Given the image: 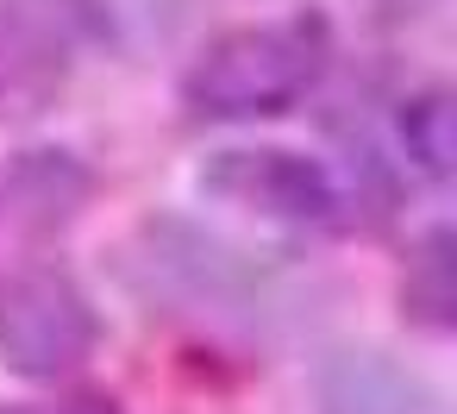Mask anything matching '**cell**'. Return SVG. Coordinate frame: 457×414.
Wrapping results in <instances>:
<instances>
[{"label":"cell","mask_w":457,"mask_h":414,"mask_svg":"<svg viewBox=\"0 0 457 414\" xmlns=\"http://www.w3.org/2000/svg\"><path fill=\"white\" fill-rule=\"evenodd\" d=\"M120 270L151 308L201 320V326H270L282 308V283L270 264H257L245 245H232L182 214L145 220L126 239Z\"/></svg>","instance_id":"obj_2"},{"label":"cell","mask_w":457,"mask_h":414,"mask_svg":"<svg viewBox=\"0 0 457 414\" xmlns=\"http://www.w3.org/2000/svg\"><path fill=\"white\" fill-rule=\"evenodd\" d=\"M195 189L257 226H282V232H320L345 214V189L338 176L295 145H220L201 157Z\"/></svg>","instance_id":"obj_4"},{"label":"cell","mask_w":457,"mask_h":414,"mask_svg":"<svg viewBox=\"0 0 457 414\" xmlns=\"http://www.w3.org/2000/svg\"><path fill=\"white\" fill-rule=\"evenodd\" d=\"M395 151H401V170L420 176L426 189H445L451 182L457 132H451V95L445 89H413L395 107Z\"/></svg>","instance_id":"obj_6"},{"label":"cell","mask_w":457,"mask_h":414,"mask_svg":"<svg viewBox=\"0 0 457 414\" xmlns=\"http://www.w3.org/2000/svg\"><path fill=\"white\" fill-rule=\"evenodd\" d=\"M57 414H120V401H107V395H76V401H63Z\"/></svg>","instance_id":"obj_10"},{"label":"cell","mask_w":457,"mask_h":414,"mask_svg":"<svg viewBox=\"0 0 457 414\" xmlns=\"http://www.w3.org/2000/svg\"><path fill=\"white\" fill-rule=\"evenodd\" d=\"M313 414H438V395L388 351L345 345L313 370Z\"/></svg>","instance_id":"obj_5"},{"label":"cell","mask_w":457,"mask_h":414,"mask_svg":"<svg viewBox=\"0 0 457 414\" xmlns=\"http://www.w3.org/2000/svg\"><path fill=\"white\" fill-rule=\"evenodd\" d=\"M401 314L420 333H451L457 320V276H451V226H426L401 270Z\"/></svg>","instance_id":"obj_7"},{"label":"cell","mask_w":457,"mask_h":414,"mask_svg":"<svg viewBox=\"0 0 457 414\" xmlns=\"http://www.w3.org/2000/svg\"><path fill=\"white\" fill-rule=\"evenodd\" d=\"M113 13L120 20H138L145 32H170L188 13V0H113Z\"/></svg>","instance_id":"obj_8"},{"label":"cell","mask_w":457,"mask_h":414,"mask_svg":"<svg viewBox=\"0 0 457 414\" xmlns=\"http://www.w3.org/2000/svg\"><path fill=\"white\" fill-rule=\"evenodd\" d=\"M101 351L95 295L51 264H26L0 276V370L20 383H63Z\"/></svg>","instance_id":"obj_3"},{"label":"cell","mask_w":457,"mask_h":414,"mask_svg":"<svg viewBox=\"0 0 457 414\" xmlns=\"http://www.w3.org/2000/svg\"><path fill=\"white\" fill-rule=\"evenodd\" d=\"M332 70L326 13H276L213 32L182 70V107L207 126H251L295 114Z\"/></svg>","instance_id":"obj_1"},{"label":"cell","mask_w":457,"mask_h":414,"mask_svg":"<svg viewBox=\"0 0 457 414\" xmlns=\"http://www.w3.org/2000/svg\"><path fill=\"white\" fill-rule=\"evenodd\" d=\"M445 0H376V13L382 20H395V26H413V20H426V13H438Z\"/></svg>","instance_id":"obj_9"}]
</instances>
